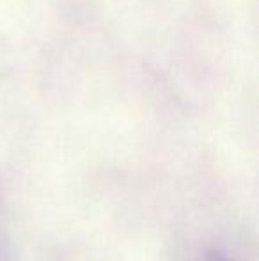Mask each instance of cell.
<instances>
[{
    "instance_id": "obj_1",
    "label": "cell",
    "mask_w": 259,
    "mask_h": 261,
    "mask_svg": "<svg viewBox=\"0 0 259 261\" xmlns=\"http://www.w3.org/2000/svg\"><path fill=\"white\" fill-rule=\"evenodd\" d=\"M0 261H14L13 254H11V245H9V237H7V229H6V219H4L2 203H0Z\"/></svg>"
},
{
    "instance_id": "obj_2",
    "label": "cell",
    "mask_w": 259,
    "mask_h": 261,
    "mask_svg": "<svg viewBox=\"0 0 259 261\" xmlns=\"http://www.w3.org/2000/svg\"><path fill=\"white\" fill-rule=\"evenodd\" d=\"M204 261H235L233 258H229L225 252L218 251V249H211L204 254Z\"/></svg>"
}]
</instances>
